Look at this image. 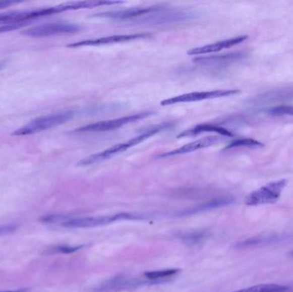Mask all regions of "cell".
Returning a JSON list of instances; mask_svg holds the SVG:
<instances>
[{"label":"cell","mask_w":293,"mask_h":292,"mask_svg":"<svg viewBox=\"0 0 293 292\" xmlns=\"http://www.w3.org/2000/svg\"><path fill=\"white\" fill-rule=\"evenodd\" d=\"M173 124L172 123H163L159 125H155L154 127L149 128L147 131H144L143 133L141 134L139 136H135L133 138L126 141V142H121L119 144L114 145L111 148L101 151L100 153H94L90 156L84 158L81 161L77 163V165L79 166H88V165H93L98 162L103 161L105 159H109L114 155H117L119 153H124L125 151H127L132 147H135L137 145L140 144L141 142H144L145 140L150 138L152 136L166 131L168 129L172 127Z\"/></svg>","instance_id":"1"},{"label":"cell","mask_w":293,"mask_h":292,"mask_svg":"<svg viewBox=\"0 0 293 292\" xmlns=\"http://www.w3.org/2000/svg\"><path fill=\"white\" fill-rule=\"evenodd\" d=\"M80 9H86V3L84 1L69 2L48 8L35 9L29 11H14L0 13V25H7L17 23H29V21L36 19L38 17H46L50 15L57 14L60 12L75 11Z\"/></svg>","instance_id":"2"},{"label":"cell","mask_w":293,"mask_h":292,"mask_svg":"<svg viewBox=\"0 0 293 292\" xmlns=\"http://www.w3.org/2000/svg\"><path fill=\"white\" fill-rule=\"evenodd\" d=\"M74 116L73 111H64L60 113L51 114L48 116H42L32 120L31 122L19 128L12 134V136H29L33 134L39 133L46 131L51 128L63 125L69 120H72Z\"/></svg>","instance_id":"3"},{"label":"cell","mask_w":293,"mask_h":292,"mask_svg":"<svg viewBox=\"0 0 293 292\" xmlns=\"http://www.w3.org/2000/svg\"><path fill=\"white\" fill-rule=\"evenodd\" d=\"M287 185V180L281 179L278 181L271 182L268 185L255 190L245 198V204L248 206L273 204L280 198L282 191Z\"/></svg>","instance_id":"4"},{"label":"cell","mask_w":293,"mask_h":292,"mask_svg":"<svg viewBox=\"0 0 293 292\" xmlns=\"http://www.w3.org/2000/svg\"><path fill=\"white\" fill-rule=\"evenodd\" d=\"M153 113L152 111H144L142 113L129 115L122 116L120 119L106 120L101 122L94 123L89 125L77 128L74 130L73 133H98V132H105V131H114L119 128L123 127L125 125H130L131 123L137 122L138 120H143L145 118L150 116Z\"/></svg>","instance_id":"5"},{"label":"cell","mask_w":293,"mask_h":292,"mask_svg":"<svg viewBox=\"0 0 293 292\" xmlns=\"http://www.w3.org/2000/svg\"><path fill=\"white\" fill-rule=\"evenodd\" d=\"M141 217H137L131 213H121L111 216H102V217H85V218H67L66 221L61 224L62 226L73 227V228H89V227L101 226L105 224H111L119 220L126 219H139Z\"/></svg>","instance_id":"6"},{"label":"cell","mask_w":293,"mask_h":292,"mask_svg":"<svg viewBox=\"0 0 293 292\" xmlns=\"http://www.w3.org/2000/svg\"><path fill=\"white\" fill-rule=\"evenodd\" d=\"M239 93H240L239 89H219V90L193 92V93L181 94V95L164 99L160 103V105L165 106V105H176L180 103L195 102V101L205 100V99H218V98H223V97L232 96Z\"/></svg>","instance_id":"7"},{"label":"cell","mask_w":293,"mask_h":292,"mask_svg":"<svg viewBox=\"0 0 293 292\" xmlns=\"http://www.w3.org/2000/svg\"><path fill=\"white\" fill-rule=\"evenodd\" d=\"M192 12L172 11L164 7L156 6L153 12L141 17L137 21L139 23H151V24H162V23H176L180 21L189 20L193 18Z\"/></svg>","instance_id":"8"},{"label":"cell","mask_w":293,"mask_h":292,"mask_svg":"<svg viewBox=\"0 0 293 292\" xmlns=\"http://www.w3.org/2000/svg\"><path fill=\"white\" fill-rule=\"evenodd\" d=\"M79 26L71 24V23H47L43 25L33 27L22 32V34L30 37H47L58 34H74L80 31Z\"/></svg>","instance_id":"9"},{"label":"cell","mask_w":293,"mask_h":292,"mask_svg":"<svg viewBox=\"0 0 293 292\" xmlns=\"http://www.w3.org/2000/svg\"><path fill=\"white\" fill-rule=\"evenodd\" d=\"M152 36V34L148 33H137L131 34H116L106 37L97 38V39H89V40H80L77 42L72 43L66 45L69 48H78L83 46H96V45H110L116 43H124L132 41V40L146 39Z\"/></svg>","instance_id":"10"},{"label":"cell","mask_w":293,"mask_h":292,"mask_svg":"<svg viewBox=\"0 0 293 292\" xmlns=\"http://www.w3.org/2000/svg\"><path fill=\"white\" fill-rule=\"evenodd\" d=\"M156 6L149 7H136V8L127 9L116 12H101L92 16V17H101V18H110L113 20L127 21L137 20L145 15L154 11Z\"/></svg>","instance_id":"11"},{"label":"cell","mask_w":293,"mask_h":292,"mask_svg":"<svg viewBox=\"0 0 293 292\" xmlns=\"http://www.w3.org/2000/svg\"><path fill=\"white\" fill-rule=\"evenodd\" d=\"M218 142H219V137H217V136H207V137H204V138H202V139L191 142L189 144L184 145L181 148L161 153V154H159L158 158H162V159L163 158H170V157L177 156V155H180V154L192 153V152L202 149V148L211 147L213 145L216 144Z\"/></svg>","instance_id":"12"},{"label":"cell","mask_w":293,"mask_h":292,"mask_svg":"<svg viewBox=\"0 0 293 292\" xmlns=\"http://www.w3.org/2000/svg\"><path fill=\"white\" fill-rule=\"evenodd\" d=\"M247 35H240L237 37L230 38L227 40H220L218 42L212 43L209 45H202L195 47L188 51L189 55H203V54L212 53L220 51L224 49L230 48L234 45H239L247 40Z\"/></svg>","instance_id":"13"},{"label":"cell","mask_w":293,"mask_h":292,"mask_svg":"<svg viewBox=\"0 0 293 292\" xmlns=\"http://www.w3.org/2000/svg\"><path fill=\"white\" fill-rule=\"evenodd\" d=\"M235 202V198L232 196H226L213 199L208 202H203L202 204L197 205L188 210H184L183 212L179 213V215H191L194 213H200L207 210L214 209L219 207H225L228 205L232 204Z\"/></svg>","instance_id":"14"},{"label":"cell","mask_w":293,"mask_h":292,"mask_svg":"<svg viewBox=\"0 0 293 292\" xmlns=\"http://www.w3.org/2000/svg\"><path fill=\"white\" fill-rule=\"evenodd\" d=\"M207 132H214V133L219 134L220 136H233L230 131H228L225 128L220 127L218 125H211V124H203V125H198L192 129L184 131L177 136V138L180 139V138H185V137H190V136H198L200 134L207 133Z\"/></svg>","instance_id":"15"},{"label":"cell","mask_w":293,"mask_h":292,"mask_svg":"<svg viewBox=\"0 0 293 292\" xmlns=\"http://www.w3.org/2000/svg\"><path fill=\"white\" fill-rule=\"evenodd\" d=\"M242 57L243 54L231 53L219 55V56H211V57H200L195 59L194 61L202 64V65H205V66H225V65H228L230 63L237 61Z\"/></svg>","instance_id":"16"},{"label":"cell","mask_w":293,"mask_h":292,"mask_svg":"<svg viewBox=\"0 0 293 292\" xmlns=\"http://www.w3.org/2000/svg\"><path fill=\"white\" fill-rule=\"evenodd\" d=\"M289 289V287L277 284H257L255 286L239 289L234 292H284Z\"/></svg>","instance_id":"17"},{"label":"cell","mask_w":293,"mask_h":292,"mask_svg":"<svg viewBox=\"0 0 293 292\" xmlns=\"http://www.w3.org/2000/svg\"><path fill=\"white\" fill-rule=\"evenodd\" d=\"M282 237L279 238V236L271 235V236H259V237H254L251 239L245 240L241 244H239V247H251V246H255V245H258V244H270V243H275L281 239Z\"/></svg>","instance_id":"18"},{"label":"cell","mask_w":293,"mask_h":292,"mask_svg":"<svg viewBox=\"0 0 293 292\" xmlns=\"http://www.w3.org/2000/svg\"><path fill=\"white\" fill-rule=\"evenodd\" d=\"M263 147H264V144L256 140L251 139V138H239L230 142L225 149L235 148H261Z\"/></svg>","instance_id":"19"},{"label":"cell","mask_w":293,"mask_h":292,"mask_svg":"<svg viewBox=\"0 0 293 292\" xmlns=\"http://www.w3.org/2000/svg\"><path fill=\"white\" fill-rule=\"evenodd\" d=\"M180 271V269H165L159 270V271H152V272H145L144 276H145L146 278H148L149 280H159V279L169 278V277L175 275Z\"/></svg>","instance_id":"20"},{"label":"cell","mask_w":293,"mask_h":292,"mask_svg":"<svg viewBox=\"0 0 293 292\" xmlns=\"http://www.w3.org/2000/svg\"><path fill=\"white\" fill-rule=\"evenodd\" d=\"M268 113L273 116H284V115H293V105H278L271 108Z\"/></svg>","instance_id":"21"},{"label":"cell","mask_w":293,"mask_h":292,"mask_svg":"<svg viewBox=\"0 0 293 292\" xmlns=\"http://www.w3.org/2000/svg\"><path fill=\"white\" fill-rule=\"evenodd\" d=\"M83 247V245L79 246H57L50 250L51 253H62V254H72V253L77 252V250H81Z\"/></svg>","instance_id":"22"},{"label":"cell","mask_w":293,"mask_h":292,"mask_svg":"<svg viewBox=\"0 0 293 292\" xmlns=\"http://www.w3.org/2000/svg\"><path fill=\"white\" fill-rule=\"evenodd\" d=\"M205 237V234L203 232L192 233L186 237H184V241L190 244H196L202 241Z\"/></svg>","instance_id":"23"},{"label":"cell","mask_w":293,"mask_h":292,"mask_svg":"<svg viewBox=\"0 0 293 292\" xmlns=\"http://www.w3.org/2000/svg\"><path fill=\"white\" fill-rule=\"evenodd\" d=\"M29 23H12V24H7V25H3L0 27V34L2 33H6V32L12 31L15 29L22 28L23 26H26Z\"/></svg>","instance_id":"24"},{"label":"cell","mask_w":293,"mask_h":292,"mask_svg":"<svg viewBox=\"0 0 293 292\" xmlns=\"http://www.w3.org/2000/svg\"><path fill=\"white\" fill-rule=\"evenodd\" d=\"M17 230L16 225H4L0 226V236L7 235L11 233L14 232Z\"/></svg>","instance_id":"25"},{"label":"cell","mask_w":293,"mask_h":292,"mask_svg":"<svg viewBox=\"0 0 293 292\" xmlns=\"http://www.w3.org/2000/svg\"><path fill=\"white\" fill-rule=\"evenodd\" d=\"M17 3H18V2H16V1H10V0L0 1V9L6 8V7H9V6H12V5Z\"/></svg>","instance_id":"26"},{"label":"cell","mask_w":293,"mask_h":292,"mask_svg":"<svg viewBox=\"0 0 293 292\" xmlns=\"http://www.w3.org/2000/svg\"><path fill=\"white\" fill-rule=\"evenodd\" d=\"M28 289H17V290H3V291L0 292H25L27 291Z\"/></svg>","instance_id":"27"},{"label":"cell","mask_w":293,"mask_h":292,"mask_svg":"<svg viewBox=\"0 0 293 292\" xmlns=\"http://www.w3.org/2000/svg\"><path fill=\"white\" fill-rule=\"evenodd\" d=\"M4 66H5V62H1L0 63V70L3 68Z\"/></svg>","instance_id":"28"},{"label":"cell","mask_w":293,"mask_h":292,"mask_svg":"<svg viewBox=\"0 0 293 292\" xmlns=\"http://www.w3.org/2000/svg\"><path fill=\"white\" fill-rule=\"evenodd\" d=\"M291 255H293V251L291 252Z\"/></svg>","instance_id":"29"}]
</instances>
